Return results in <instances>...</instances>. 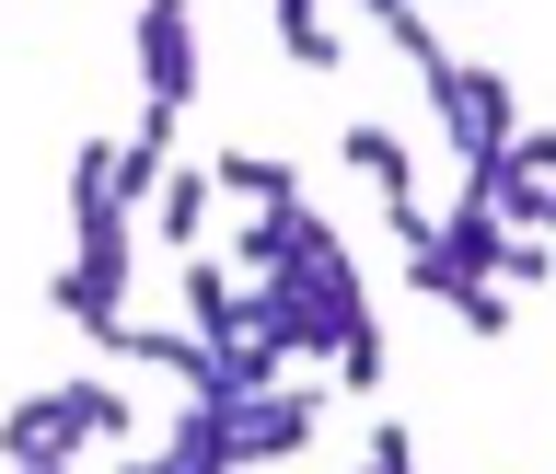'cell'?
<instances>
[{
	"label": "cell",
	"instance_id": "obj_1",
	"mask_svg": "<svg viewBox=\"0 0 556 474\" xmlns=\"http://www.w3.org/2000/svg\"><path fill=\"white\" fill-rule=\"evenodd\" d=\"M313 428H325V394H302V382H290V394H243V406H220V440H232V474L243 463H302L313 451Z\"/></svg>",
	"mask_w": 556,
	"mask_h": 474
},
{
	"label": "cell",
	"instance_id": "obj_2",
	"mask_svg": "<svg viewBox=\"0 0 556 474\" xmlns=\"http://www.w3.org/2000/svg\"><path fill=\"white\" fill-rule=\"evenodd\" d=\"M139 81H151V104H198V12L186 0H139Z\"/></svg>",
	"mask_w": 556,
	"mask_h": 474
},
{
	"label": "cell",
	"instance_id": "obj_3",
	"mask_svg": "<svg viewBox=\"0 0 556 474\" xmlns=\"http://www.w3.org/2000/svg\"><path fill=\"white\" fill-rule=\"evenodd\" d=\"M174 128H186L174 104H139V128L116 139V163H104V197L116 208H151V185L174 174Z\"/></svg>",
	"mask_w": 556,
	"mask_h": 474
},
{
	"label": "cell",
	"instance_id": "obj_4",
	"mask_svg": "<svg viewBox=\"0 0 556 474\" xmlns=\"http://www.w3.org/2000/svg\"><path fill=\"white\" fill-rule=\"evenodd\" d=\"M47 406H59V440H70V451H93V440H128V428H139L116 382H59Z\"/></svg>",
	"mask_w": 556,
	"mask_h": 474
},
{
	"label": "cell",
	"instance_id": "obj_5",
	"mask_svg": "<svg viewBox=\"0 0 556 474\" xmlns=\"http://www.w3.org/2000/svg\"><path fill=\"white\" fill-rule=\"evenodd\" d=\"M337 151H348V174H359V185H382V197H417V151H406L394 128H382V116H359V128H348Z\"/></svg>",
	"mask_w": 556,
	"mask_h": 474
},
{
	"label": "cell",
	"instance_id": "obj_6",
	"mask_svg": "<svg viewBox=\"0 0 556 474\" xmlns=\"http://www.w3.org/2000/svg\"><path fill=\"white\" fill-rule=\"evenodd\" d=\"M429 243H441V255H452L464 278H498V243H510V220H498L486 197H464L452 220H429Z\"/></svg>",
	"mask_w": 556,
	"mask_h": 474
},
{
	"label": "cell",
	"instance_id": "obj_7",
	"mask_svg": "<svg viewBox=\"0 0 556 474\" xmlns=\"http://www.w3.org/2000/svg\"><path fill=\"white\" fill-rule=\"evenodd\" d=\"M208 208H220V185H208V163H198V174L174 163L163 185H151V232H163V243H186V255H198V232H208Z\"/></svg>",
	"mask_w": 556,
	"mask_h": 474
},
{
	"label": "cell",
	"instance_id": "obj_8",
	"mask_svg": "<svg viewBox=\"0 0 556 474\" xmlns=\"http://www.w3.org/2000/svg\"><path fill=\"white\" fill-rule=\"evenodd\" d=\"M208 185H220V197H255V208H290V197H302V174L278 163V151H220Z\"/></svg>",
	"mask_w": 556,
	"mask_h": 474
},
{
	"label": "cell",
	"instance_id": "obj_9",
	"mask_svg": "<svg viewBox=\"0 0 556 474\" xmlns=\"http://www.w3.org/2000/svg\"><path fill=\"white\" fill-rule=\"evenodd\" d=\"M151 474H232V440H220V406H186V428L163 440Z\"/></svg>",
	"mask_w": 556,
	"mask_h": 474
},
{
	"label": "cell",
	"instance_id": "obj_10",
	"mask_svg": "<svg viewBox=\"0 0 556 474\" xmlns=\"http://www.w3.org/2000/svg\"><path fill=\"white\" fill-rule=\"evenodd\" d=\"M186 312H198V336H243V290H232V267L186 255Z\"/></svg>",
	"mask_w": 556,
	"mask_h": 474
},
{
	"label": "cell",
	"instance_id": "obj_11",
	"mask_svg": "<svg viewBox=\"0 0 556 474\" xmlns=\"http://www.w3.org/2000/svg\"><path fill=\"white\" fill-rule=\"evenodd\" d=\"M0 451H12V463H70L59 406H47V394H35V406H12V417H0Z\"/></svg>",
	"mask_w": 556,
	"mask_h": 474
},
{
	"label": "cell",
	"instance_id": "obj_12",
	"mask_svg": "<svg viewBox=\"0 0 556 474\" xmlns=\"http://www.w3.org/2000/svg\"><path fill=\"white\" fill-rule=\"evenodd\" d=\"M337 382H348V394H382V324H371V302L337 324Z\"/></svg>",
	"mask_w": 556,
	"mask_h": 474
},
{
	"label": "cell",
	"instance_id": "obj_13",
	"mask_svg": "<svg viewBox=\"0 0 556 474\" xmlns=\"http://www.w3.org/2000/svg\"><path fill=\"white\" fill-rule=\"evenodd\" d=\"M267 12H278V47H290L302 69H337V35H325V0H267Z\"/></svg>",
	"mask_w": 556,
	"mask_h": 474
},
{
	"label": "cell",
	"instance_id": "obj_14",
	"mask_svg": "<svg viewBox=\"0 0 556 474\" xmlns=\"http://www.w3.org/2000/svg\"><path fill=\"white\" fill-rule=\"evenodd\" d=\"M359 474H417V440H406V428H394V417H382V428H371V463H359Z\"/></svg>",
	"mask_w": 556,
	"mask_h": 474
},
{
	"label": "cell",
	"instance_id": "obj_15",
	"mask_svg": "<svg viewBox=\"0 0 556 474\" xmlns=\"http://www.w3.org/2000/svg\"><path fill=\"white\" fill-rule=\"evenodd\" d=\"M12 474H70V463H12Z\"/></svg>",
	"mask_w": 556,
	"mask_h": 474
},
{
	"label": "cell",
	"instance_id": "obj_16",
	"mask_svg": "<svg viewBox=\"0 0 556 474\" xmlns=\"http://www.w3.org/2000/svg\"><path fill=\"white\" fill-rule=\"evenodd\" d=\"M359 12H406V0H359Z\"/></svg>",
	"mask_w": 556,
	"mask_h": 474
},
{
	"label": "cell",
	"instance_id": "obj_17",
	"mask_svg": "<svg viewBox=\"0 0 556 474\" xmlns=\"http://www.w3.org/2000/svg\"><path fill=\"white\" fill-rule=\"evenodd\" d=\"M128 474H151V463H128Z\"/></svg>",
	"mask_w": 556,
	"mask_h": 474
}]
</instances>
